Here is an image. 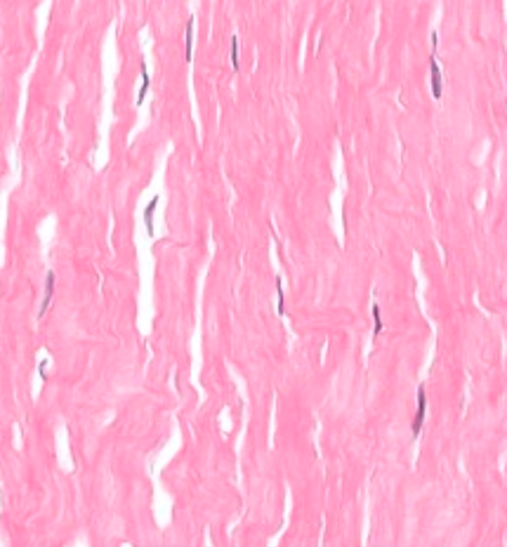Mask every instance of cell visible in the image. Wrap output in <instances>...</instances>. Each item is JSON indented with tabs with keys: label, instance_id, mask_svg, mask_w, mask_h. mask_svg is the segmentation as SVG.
Instances as JSON below:
<instances>
[{
	"label": "cell",
	"instance_id": "3",
	"mask_svg": "<svg viewBox=\"0 0 507 547\" xmlns=\"http://www.w3.org/2000/svg\"><path fill=\"white\" fill-rule=\"evenodd\" d=\"M194 22L196 17L189 14L186 24H184V59L186 62H191V52H194Z\"/></svg>",
	"mask_w": 507,
	"mask_h": 547
},
{
	"label": "cell",
	"instance_id": "10",
	"mask_svg": "<svg viewBox=\"0 0 507 547\" xmlns=\"http://www.w3.org/2000/svg\"><path fill=\"white\" fill-rule=\"evenodd\" d=\"M38 375L47 380V359H40V364H38Z\"/></svg>",
	"mask_w": 507,
	"mask_h": 547
},
{
	"label": "cell",
	"instance_id": "4",
	"mask_svg": "<svg viewBox=\"0 0 507 547\" xmlns=\"http://www.w3.org/2000/svg\"><path fill=\"white\" fill-rule=\"evenodd\" d=\"M52 295H54V271L50 269L47 271V276H45V297L40 302V309H38V319H43L45 311L50 309V304H52Z\"/></svg>",
	"mask_w": 507,
	"mask_h": 547
},
{
	"label": "cell",
	"instance_id": "1",
	"mask_svg": "<svg viewBox=\"0 0 507 547\" xmlns=\"http://www.w3.org/2000/svg\"><path fill=\"white\" fill-rule=\"evenodd\" d=\"M425 415H427V387L420 385L418 387V408H415V415L410 422V432H413V439H418L425 425Z\"/></svg>",
	"mask_w": 507,
	"mask_h": 547
},
{
	"label": "cell",
	"instance_id": "9",
	"mask_svg": "<svg viewBox=\"0 0 507 547\" xmlns=\"http://www.w3.org/2000/svg\"><path fill=\"white\" fill-rule=\"evenodd\" d=\"M373 321H375V326H373V335L378 337V335L382 333V328H385V321H382V314H380L378 302H373Z\"/></svg>",
	"mask_w": 507,
	"mask_h": 547
},
{
	"label": "cell",
	"instance_id": "8",
	"mask_svg": "<svg viewBox=\"0 0 507 547\" xmlns=\"http://www.w3.org/2000/svg\"><path fill=\"white\" fill-rule=\"evenodd\" d=\"M276 311L281 316L286 314V295H283V283H281V276H276Z\"/></svg>",
	"mask_w": 507,
	"mask_h": 547
},
{
	"label": "cell",
	"instance_id": "7",
	"mask_svg": "<svg viewBox=\"0 0 507 547\" xmlns=\"http://www.w3.org/2000/svg\"><path fill=\"white\" fill-rule=\"evenodd\" d=\"M238 36L234 33L231 36V40H229V59H231V66H234V71H238L241 69V64H238Z\"/></svg>",
	"mask_w": 507,
	"mask_h": 547
},
{
	"label": "cell",
	"instance_id": "5",
	"mask_svg": "<svg viewBox=\"0 0 507 547\" xmlns=\"http://www.w3.org/2000/svg\"><path fill=\"white\" fill-rule=\"evenodd\" d=\"M158 201H161V198H158V196H153L151 201L146 203V208H144V215H142V217H144V226H146V234H149V236H153V215H156Z\"/></svg>",
	"mask_w": 507,
	"mask_h": 547
},
{
	"label": "cell",
	"instance_id": "2",
	"mask_svg": "<svg viewBox=\"0 0 507 547\" xmlns=\"http://www.w3.org/2000/svg\"><path fill=\"white\" fill-rule=\"evenodd\" d=\"M430 85H432V97L434 99H441L443 97V73L441 66L436 62V54H430Z\"/></svg>",
	"mask_w": 507,
	"mask_h": 547
},
{
	"label": "cell",
	"instance_id": "6",
	"mask_svg": "<svg viewBox=\"0 0 507 547\" xmlns=\"http://www.w3.org/2000/svg\"><path fill=\"white\" fill-rule=\"evenodd\" d=\"M140 71H142V87H140V95H137V107L144 102V97H146L149 87H151V75H149V69H146V62H144V59L140 62Z\"/></svg>",
	"mask_w": 507,
	"mask_h": 547
}]
</instances>
